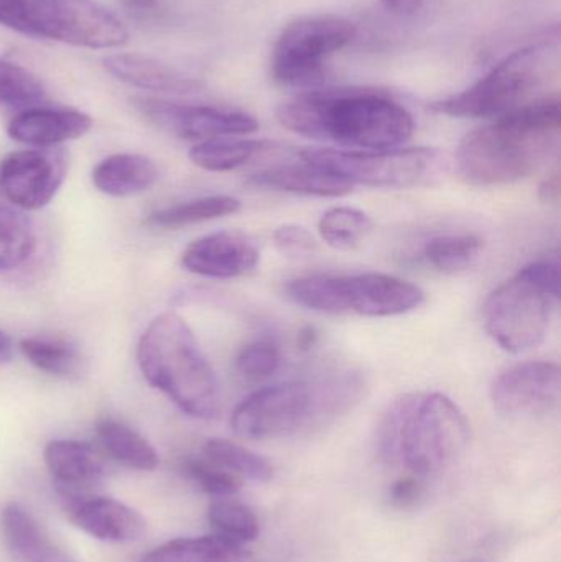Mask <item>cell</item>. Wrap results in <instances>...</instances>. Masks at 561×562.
Here are the masks:
<instances>
[{
    "instance_id": "cell-1",
    "label": "cell",
    "mask_w": 561,
    "mask_h": 562,
    "mask_svg": "<svg viewBox=\"0 0 561 562\" xmlns=\"http://www.w3.org/2000/svg\"><path fill=\"white\" fill-rule=\"evenodd\" d=\"M559 98L527 102L474 128L457 150V170L471 187L516 183L546 167L560 151Z\"/></svg>"
},
{
    "instance_id": "cell-2",
    "label": "cell",
    "mask_w": 561,
    "mask_h": 562,
    "mask_svg": "<svg viewBox=\"0 0 561 562\" xmlns=\"http://www.w3.org/2000/svg\"><path fill=\"white\" fill-rule=\"evenodd\" d=\"M293 134L359 150H391L411 140L414 117L384 92L371 89L306 91L277 108Z\"/></svg>"
},
{
    "instance_id": "cell-3",
    "label": "cell",
    "mask_w": 561,
    "mask_h": 562,
    "mask_svg": "<svg viewBox=\"0 0 561 562\" xmlns=\"http://www.w3.org/2000/svg\"><path fill=\"white\" fill-rule=\"evenodd\" d=\"M137 363L144 379L181 412L193 418H216L220 383L183 317L158 314L138 340Z\"/></svg>"
},
{
    "instance_id": "cell-4",
    "label": "cell",
    "mask_w": 561,
    "mask_h": 562,
    "mask_svg": "<svg viewBox=\"0 0 561 562\" xmlns=\"http://www.w3.org/2000/svg\"><path fill=\"white\" fill-rule=\"evenodd\" d=\"M559 297L560 259L556 252L524 267L487 296L484 329L507 352H527L546 339Z\"/></svg>"
},
{
    "instance_id": "cell-5",
    "label": "cell",
    "mask_w": 561,
    "mask_h": 562,
    "mask_svg": "<svg viewBox=\"0 0 561 562\" xmlns=\"http://www.w3.org/2000/svg\"><path fill=\"white\" fill-rule=\"evenodd\" d=\"M470 423L460 406L441 393H412L395 446V465L427 479L441 474L463 454Z\"/></svg>"
},
{
    "instance_id": "cell-6",
    "label": "cell",
    "mask_w": 561,
    "mask_h": 562,
    "mask_svg": "<svg viewBox=\"0 0 561 562\" xmlns=\"http://www.w3.org/2000/svg\"><path fill=\"white\" fill-rule=\"evenodd\" d=\"M358 29L351 20L335 13L305 15L290 22L272 49L273 81L287 88H310L325 76V61L348 46Z\"/></svg>"
},
{
    "instance_id": "cell-7",
    "label": "cell",
    "mask_w": 561,
    "mask_h": 562,
    "mask_svg": "<svg viewBox=\"0 0 561 562\" xmlns=\"http://www.w3.org/2000/svg\"><path fill=\"white\" fill-rule=\"evenodd\" d=\"M543 46L529 45L501 59L470 88L431 102L437 114L458 119L501 117L524 104L539 86Z\"/></svg>"
},
{
    "instance_id": "cell-8",
    "label": "cell",
    "mask_w": 561,
    "mask_h": 562,
    "mask_svg": "<svg viewBox=\"0 0 561 562\" xmlns=\"http://www.w3.org/2000/svg\"><path fill=\"white\" fill-rule=\"evenodd\" d=\"M20 33L81 48H119L128 30L94 0H19Z\"/></svg>"
},
{
    "instance_id": "cell-9",
    "label": "cell",
    "mask_w": 561,
    "mask_h": 562,
    "mask_svg": "<svg viewBox=\"0 0 561 562\" xmlns=\"http://www.w3.org/2000/svg\"><path fill=\"white\" fill-rule=\"evenodd\" d=\"M302 160L325 168L355 187H422L440 171V155L434 148H391V150H305Z\"/></svg>"
},
{
    "instance_id": "cell-10",
    "label": "cell",
    "mask_w": 561,
    "mask_h": 562,
    "mask_svg": "<svg viewBox=\"0 0 561 562\" xmlns=\"http://www.w3.org/2000/svg\"><path fill=\"white\" fill-rule=\"evenodd\" d=\"M231 428L246 439L283 438L312 429V385L287 382L250 393L234 409Z\"/></svg>"
},
{
    "instance_id": "cell-11",
    "label": "cell",
    "mask_w": 561,
    "mask_h": 562,
    "mask_svg": "<svg viewBox=\"0 0 561 562\" xmlns=\"http://www.w3.org/2000/svg\"><path fill=\"white\" fill-rule=\"evenodd\" d=\"M66 171L65 155L55 148L13 151L0 161V193L20 210L38 211L52 203Z\"/></svg>"
},
{
    "instance_id": "cell-12",
    "label": "cell",
    "mask_w": 561,
    "mask_h": 562,
    "mask_svg": "<svg viewBox=\"0 0 561 562\" xmlns=\"http://www.w3.org/2000/svg\"><path fill=\"white\" fill-rule=\"evenodd\" d=\"M561 372L553 362H524L501 373L491 386L494 409L503 418L534 419L549 415L560 402Z\"/></svg>"
},
{
    "instance_id": "cell-13",
    "label": "cell",
    "mask_w": 561,
    "mask_h": 562,
    "mask_svg": "<svg viewBox=\"0 0 561 562\" xmlns=\"http://www.w3.org/2000/svg\"><path fill=\"white\" fill-rule=\"evenodd\" d=\"M137 105L152 124L184 140L237 137L254 134L259 128L253 115L234 109L177 104L158 99H141Z\"/></svg>"
},
{
    "instance_id": "cell-14",
    "label": "cell",
    "mask_w": 561,
    "mask_h": 562,
    "mask_svg": "<svg viewBox=\"0 0 561 562\" xmlns=\"http://www.w3.org/2000/svg\"><path fill=\"white\" fill-rule=\"evenodd\" d=\"M420 286L384 273L336 277L338 314L355 313L368 317L399 316L424 303Z\"/></svg>"
},
{
    "instance_id": "cell-15",
    "label": "cell",
    "mask_w": 561,
    "mask_h": 562,
    "mask_svg": "<svg viewBox=\"0 0 561 562\" xmlns=\"http://www.w3.org/2000/svg\"><path fill=\"white\" fill-rule=\"evenodd\" d=\"M259 260V249L247 234L217 231L193 240L181 256V266L194 276L229 280L254 272Z\"/></svg>"
},
{
    "instance_id": "cell-16",
    "label": "cell",
    "mask_w": 561,
    "mask_h": 562,
    "mask_svg": "<svg viewBox=\"0 0 561 562\" xmlns=\"http://www.w3.org/2000/svg\"><path fill=\"white\" fill-rule=\"evenodd\" d=\"M46 468L68 510L89 498L88 492L98 487L105 475V465L99 452L88 442L56 439L43 452Z\"/></svg>"
},
{
    "instance_id": "cell-17",
    "label": "cell",
    "mask_w": 561,
    "mask_h": 562,
    "mask_svg": "<svg viewBox=\"0 0 561 562\" xmlns=\"http://www.w3.org/2000/svg\"><path fill=\"white\" fill-rule=\"evenodd\" d=\"M92 127L91 115L78 109H26L10 121L7 134L19 144L33 148H55L65 142L78 140Z\"/></svg>"
},
{
    "instance_id": "cell-18",
    "label": "cell",
    "mask_w": 561,
    "mask_h": 562,
    "mask_svg": "<svg viewBox=\"0 0 561 562\" xmlns=\"http://www.w3.org/2000/svg\"><path fill=\"white\" fill-rule=\"evenodd\" d=\"M72 524L96 540L109 543L137 541L147 530L144 517L122 502L89 497L69 510Z\"/></svg>"
},
{
    "instance_id": "cell-19",
    "label": "cell",
    "mask_w": 561,
    "mask_h": 562,
    "mask_svg": "<svg viewBox=\"0 0 561 562\" xmlns=\"http://www.w3.org/2000/svg\"><path fill=\"white\" fill-rule=\"evenodd\" d=\"M104 68L119 81L145 91L183 95L201 89L198 79L188 78L167 63L141 53H115L104 58Z\"/></svg>"
},
{
    "instance_id": "cell-20",
    "label": "cell",
    "mask_w": 561,
    "mask_h": 562,
    "mask_svg": "<svg viewBox=\"0 0 561 562\" xmlns=\"http://www.w3.org/2000/svg\"><path fill=\"white\" fill-rule=\"evenodd\" d=\"M249 184L263 190L318 198L346 196L355 188L345 178L305 160L302 164L280 165L257 171L250 175Z\"/></svg>"
},
{
    "instance_id": "cell-21",
    "label": "cell",
    "mask_w": 561,
    "mask_h": 562,
    "mask_svg": "<svg viewBox=\"0 0 561 562\" xmlns=\"http://www.w3.org/2000/svg\"><path fill=\"white\" fill-rule=\"evenodd\" d=\"M0 518L7 544L20 561L78 562L48 537L45 528L22 505H7Z\"/></svg>"
},
{
    "instance_id": "cell-22",
    "label": "cell",
    "mask_w": 561,
    "mask_h": 562,
    "mask_svg": "<svg viewBox=\"0 0 561 562\" xmlns=\"http://www.w3.org/2000/svg\"><path fill=\"white\" fill-rule=\"evenodd\" d=\"M91 178L99 193L128 198L150 190L157 183L158 168L145 155L115 154L99 161Z\"/></svg>"
},
{
    "instance_id": "cell-23",
    "label": "cell",
    "mask_w": 561,
    "mask_h": 562,
    "mask_svg": "<svg viewBox=\"0 0 561 562\" xmlns=\"http://www.w3.org/2000/svg\"><path fill=\"white\" fill-rule=\"evenodd\" d=\"M138 562H253V554L244 544L211 535L168 541Z\"/></svg>"
},
{
    "instance_id": "cell-24",
    "label": "cell",
    "mask_w": 561,
    "mask_h": 562,
    "mask_svg": "<svg viewBox=\"0 0 561 562\" xmlns=\"http://www.w3.org/2000/svg\"><path fill=\"white\" fill-rule=\"evenodd\" d=\"M96 436L102 451L119 464L135 471H155L160 464L154 446L117 419H99L96 425Z\"/></svg>"
},
{
    "instance_id": "cell-25",
    "label": "cell",
    "mask_w": 561,
    "mask_h": 562,
    "mask_svg": "<svg viewBox=\"0 0 561 562\" xmlns=\"http://www.w3.org/2000/svg\"><path fill=\"white\" fill-rule=\"evenodd\" d=\"M313 393V428L345 415L364 395L366 380L359 372L345 370L310 382Z\"/></svg>"
},
{
    "instance_id": "cell-26",
    "label": "cell",
    "mask_w": 561,
    "mask_h": 562,
    "mask_svg": "<svg viewBox=\"0 0 561 562\" xmlns=\"http://www.w3.org/2000/svg\"><path fill=\"white\" fill-rule=\"evenodd\" d=\"M272 148L273 144L266 140L236 137L211 138L193 145L188 157L203 170L224 173L250 164L259 155L267 154Z\"/></svg>"
},
{
    "instance_id": "cell-27",
    "label": "cell",
    "mask_w": 561,
    "mask_h": 562,
    "mask_svg": "<svg viewBox=\"0 0 561 562\" xmlns=\"http://www.w3.org/2000/svg\"><path fill=\"white\" fill-rule=\"evenodd\" d=\"M20 352L40 372L61 379L81 375L85 359L78 347L59 337L35 336L20 340Z\"/></svg>"
},
{
    "instance_id": "cell-28",
    "label": "cell",
    "mask_w": 561,
    "mask_h": 562,
    "mask_svg": "<svg viewBox=\"0 0 561 562\" xmlns=\"http://www.w3.org/2000/svg\"><path fill=\"white\" fill-rule=\"evenodd\" d=\"M239 210L240 201L237 198L216 194V196L200 198V200L155 211L145 220V224L148 227H157V229H180V227L191 226V224L231 216Z\"/></svg>"
},
{
    "instance_id": "cell-29",
    "label": "cell",
    "mask_w": 561,
    "mask_h": 562,
    "mask_svg": "<svg viewBox=\"0 0 561 562\" xmlns=\"http://www.w3.org/2000/svg\"><path fill=\"white\" fill-rule=\"evenodd\" d=\"M35 249L32 223L19 211L0 206V272L19 269Z\"/></svg>"
},
{
    "instance_id": "cell-30",
    "label": "cell",
    "mask_w": 561,
    "mask_h": 562,
    "mask_svg": "<svg viewBox=\"0 0 561 562\" xmlns=\"http://www.w3.org/2000/svg\"><path fill=\"white\" fill-rule=\"evenodd\" d=\"M203 456L220 468L226 469L239 479L254 482H269L273 477V468L266 458L226 439H210L204 445Z\"/></svg>"
},
{
    "instance_id": "cell-31",
    "label": "cell",
    "mask_w": 561,
    "mask_h": 562,
    "mask_svg": "<svg viewBox=\"0 0 561 562\" xmlns=\"http://www.w3.org/2000/svg\"><path fill=\"white\" fill-rule=\"evenodd\" d=\"M207 521L216 537L233 543L244 544L257 540L259 520L247 505L231 497H220L210 505Z\"/></svg>"
},
{
    "instance_id": "cell-32",
    "label": "cell",
    "mask_w": 561,
    "mask_h": 562,
    "mask_svg": "<svg viewBox=\"0 0 561 562\" xmlns=\"http://www.w3.org/2000/svg\"><path fill=\"white\" fill-rule=\"evenodd\" d=\"M483 240L473 234L440 236L428 240L424 256L438 272L458 273L470 269L483 252Z\"/></svg>"
},
{
    "instance_id": "cell-33",
    "label": "cell",
    "mask_w": 561,
    "mask_h": 562,
    "mask_svg": "<svg viewBox=\"0 0 561 562\" xmlns=\"http://www.w3.org/2000/svg\"><path fill=\"white\" fill-rule=\"evenodd\" d=\"M46 89L38 76L22 65L0 58V108L26 111L38 108Z\"/></svg>"
},
{
    "instance_id": "cell-34",
    "label": "cell",
    "mask_w": 561,
    "mask_h": 562,
    "mask_svg": "<svg viewBox=\"0 0 561 562\" xmlns=\"http://www.w3.org/2000/svg\"><path fill=\"white\" fill-rule=\"evenodd\" d=\"M371 229V217L355 207H333L318 221L319 237L338 250L355 249Z\"/></svg>"
},
{
    "instance_id": "cell-35",
    "label": "cell",
    "mask_w": 561,
    "mask_h": 562,
    "mask_svg": "<svg viewBox=\"0 0 561 562\" xmlns=\"http://www.w3.org/2000/svg\"><path fill=\"white\" fill-rule=\"evenodd\" d=\"M180 471L187 475L201 492L213 497H233L243 487V481L226 469L204 458H184Z\"/></svg>"
},
{
    "instance_id": "cell-36",
    "label": "cell",
    "mask_w": 561,
    "mask_h": 562,
    "mask_svg": "<svg viewBox=\"0 0 561 562\" xmlns=\"http://www.w3.org/2000/svg\"><path fill=\"white\" fill-rule=\"evenodd\" d=\"M282 366V352L279 344L272 339H257L240 349L236 357L239 375L250 382L276 375Z\"/></svg>"
},
{
    "instance_id": "cell-37",
    "label": "cell",
    "mask_w": 561,
    "mask_h": 562,
    "mask_svg": "<svg viewBox=\"0 0 561 562\" xmlns=\"http://www.w3.org/2000/svg\"><path fill=\"white\" fill-rule=\"evenodd\" d=\"M273 244L277 250L287 259H306L316 250V243L312 234L302 226L285 224L273 233Z\"/></svg>"
},
{
    "instance_id": "cell-38",
    "label": "cell",
    "mask_w": 561,
    "mask_h": 562,
    "mask_svg": "<svg viewBox=\"0 0 561 562\" xmlns=\"http://www.w3.org/2000/svg\"><path fill=\"white\" fill-rule=\"evenodd\" d=\"M424 479L417 477V475L414 474L405 475V477L395 481L394 484H392L391 492H389L391 504L394 505L395 508H401V510L415 507V505L424 498Z\"/></svg>"
},
{
    "instance_id": "cell-39",
    "label": "cell",
    "mask_w": 561,
    "mask_h": 562,
    "mask_svg": "<svg viewBox=\"0 0 561 562\" xmlns=\"http://www.w3.org/2000/svg\"><path fill=\"white\" fill-rule=\"evenodd\" d=\"M561 196L560 170H553L549 177L543 178L539 187V200L546 204H559Z\"/></svg>"
},
{
    "instance_id": "cell-40",
    "label": "cell",
    "mask_w": 561,
    "mask_h": 562,
    "mask_svg": "<svg viewBox=\"0 0 561 562\" xmlns=\"http://www.w3.org/2000/svg\"><path fill=\"white\" fill-rule=\"evenodd\" d=\"M122 7L138 19H150L161 9L160 0H121Z\"/></svg>"
},
{
    "instance_id": "cell-41",
    "label": "cell",
    "mask_w": 561,
    "mask_h": 562,
    "mask_svg": "<svg viewBox=\"0 0 561 562\" xmlns=\"http://www.w3.org/2000/svg\"><path fill=\"white\" fill-rule=\"evenodd\" d=\"M0 25L7 29H20V3L19 0H0Z\"/></svg>"
},
{
    "instance_id": "cell-42",
    "label": "cell",
    "mask_w": 561,
    "mask_h": 562,
    "mask_svg": "<svg viewBox=\"0 0 561 562\" xmlns=\"http://www.w3.org/2000/svg\"><path fill=\"white\" fill-rule=\"evenodd\" d=\"M382 3L395 15H414L420 10L424 0H382Z\"/></svg>"
},
{
    "instance_id": "cell-43",
    "label": "cell",
    "mask_w": 561,
    "mask_h": 562,
    "mask_svg": "<svg viewBox=\"0 0 561 562\" xmlns=\"http://www.w3.org/2000/svg\"><path fill=\"white\" fill-rule=\"evenodd\" d=\"M316 339H318V334H316L315 327L306 326L305 329L300 330L299 334V347L302 350L312 349L316 344Z\"/></svg>"
},
{
    "instance_id": "cell-44",
    "label": "cell",
    "mask_w": 561,
    "mask_h": 562,
    "mask_svg": "<svg viewBox=\"0 0 561 562\" xmlns=\"http://www.w3.org/2000/svg\"><path fill=\"white\" fill-rule=\"evenodd\" d=\"M12 356H13L12 340H10V337L7 336L5 333H2V330H0V366H2V363L10 362V359H12Z\"/></svg>"
},
{
    "instance_id": "cell-45",
    "label": "cell",
    "mask_w": 561,
    "mask_h": 562,
    "mask_svg": "<svg viewBox=\"0 0 561 562\" xmlns=\"http://www.w3.org/2000/svg\"><path fill=\"white\" fill-rule=\"evenodd\" d=\"M458 562H491L486 560H464V561H458Z\"/></svg>"
}]
</instances>
